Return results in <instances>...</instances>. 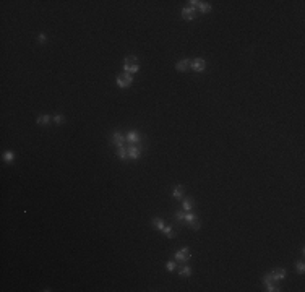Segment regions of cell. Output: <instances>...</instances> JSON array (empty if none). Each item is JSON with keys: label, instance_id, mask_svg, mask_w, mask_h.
<instances>
[{"label": "cell", "instance_id": "2e32d148", "mask_svg": "<svg viewBox=\"0 0 305 292\" xmlns=\"http://www.w3.org/2000/svg\"><path fill=\"white\" fill-rule=\"evenodd\" d=\"M198 8H200L201 13H209L211 12V5H209V3H206V2H201Z\"/></svg>", "mask_w": 305, "mask_h": 292}, {"label": "cell", "instance_id": "603a6c76", "mask_svg": "<svg viewBox=\"0 0 305 292\" xmlns=\"http://www.w3.org/2000/svg\"><path fill=\"white\" fill-rule=\"evenodd\" d=\"M266 290L268 292H278V290H281L278 286H274L273 282H269V284H266Z\"/></svg>", "mask_w": 305, "mask_h": 292}, {"label": "cell", "instance_id": "d4e9b609", "mask_svg": "<svg viewBox=\"0 0 305 292\" xmlns=\"http://www.w3.org/2000/svg\"><path fill=\"white\" fill-rule=\"evenodd\" d=\"M175 261H167L166 263V268H167V271H174V270H175Z\"/></svg>", "mask_w": 305, "mask_h": 292}, {"label": "cell", "instance_id": "cb8c5ba5", "mask_svg": "<svg viewBox=\"0 0 305 292\" xmlns=\"http://www.w3.org/2000/svg\"><path fill=\"white\" fill-rule=\"evenodd\" d=\"M184 218H185L184 211H177V213H175V221H179V222H180V221H184Z\"/></svg>", "mask_w": 305, "mask_h": 292}, {"label": "cell", "instance_id": "4316f807", "mask_svg": "<svg viewBox=\"0 0 305 292\" xmlns=\"http://www.w3.org/2000/svg\"><path fill=\"white\" fill-rule=\"evenodd\" d=\"M188 226H190V227H191V229L198 230V229H200V221H198V219H196V221H193V222H191V224H188Z\"/></svg>", "mask_w": 305, "mask_h": 292}, {"label": "cell", "instance_id": "ffe728a7", "mask_svg": "<svg viewBox=\"0 0 305 292\" xmlns=\"http://www.w3.org/2000/svg\"><path fill=\"white\" fill-rule=\"evenodd\" d=\"M190 274H191V268H188V266H184V268L179 271V276H184V277L190 276Z\"/></svg>", "mask_w": 305, "mask_h": 292}, {"label": "cell", "instance_id": "8fae6325", "mask_svg": "<svg viewBox=\"0 0 305 292\" xmlns=\"http://www.w3.org/2000/svg\"><path fill=\"white\" fill-rule=\"evenodd\" d=\"M50 120H52V117L46 114V115H39V117H37V119H36V124H37V125H49Z\"/></svg>", "mask_w": 305, "mask_h": 292}, {"label": "cell", "instance_id": "4fadbf2b", "mask_svg": "<svg viewBox=\"0 0 305 292\" xmlns=\"http://www.w3.org/2000/svg\"><path fill=\"white\" fill-rule=\"evenodd\" d=\"M193 206H195V201L191 200V198H185L184 203H182V208H184V211H191V209H193Z\"/></svg>", "mask_w": 305, "mask_h": 292}, {"label": "cell", "instance_id": "44dd1931", "mask_svg": "<svg viewBox=\"0 0 305 292\" xmlns=\"http://www.w3.org/2000/svg\"><path fill=\"white\" fill-rule=\"evenodd\" d=\"M52 120L55 122V124H57V125H62V124H65V117L63 115H55V117H52Z\"/></svg>", "mask_w": 305, "mask_h": 292}, {"label": "cell", "instance_id": "f1b7e54d", "mask_svg": "<svg viewBox=\"0 0 305 292\" xmlns=\"http://www.w3.org/2000/svg\"><path fill=\"white\" fill-rule=\"evenodd\" d=\"M37 41H39L41 44H44V42L47 41V36H46V34H39V37H37Z\"/></svg>", "mask_w": 305, "mask_h": 292}, {"label": "cell", "instance_id": "ac0fdd59", "mask_svg": "<svg viewBox=\"0 0 305 292\" xmlns=\"http://www.w3.org/2000/svg\"><path fill=\"white\" fill-rule=\"evenodd\" d=\"M3 159H5V162H8V164H12L13 161H15V154H13L12 151H7L5 154H3Z\"/></svg>", "mask_w": 305, "mask_h": 292}, {"label": "cell", "instance_id": "5b68a950", "mask_svg": "<svg viewBox=\"0 0 305 292\" xmlns=\"http://www.w3.org/2000/svg\"><path fill=\"white\" fill-rule=\"evenodd\" d=\"M127 141H128L130 144H138L140 141H141V135L138 133L137 130H130V131H127Z\"/></svg>", "mask_w": 305, "mask_h": 292}, {"label": "cell", "instance_id": "484cf974", "mask_svg": "<svg viewBox=\"0 0 305 292\" xmlns=\"http://www.w3.org/2000/svg\"><path fill=\"white\" fill-rule=\"evenodd\" d=\"M269 282H273V279H271V274H265L263 276V284H269Z\"/></svg>", "mask_w": 305, "mask_h": 292}, {"label": "cell", "instance_id": "ba28073f", "mask_svg": "<svg viewBox=\"0 0 305 292\" xmlns=\"http://www.w3.org/2000/svg\"><path fill=\"white\" fill-rule=\"evenodd\" d=\"M205 68H206V62L203 59H195L191 62V70L193 72H205Z\"/></svg>", "mask_w": 305, "mask_h": 292}, {"label": "cell", "instance_id": "5bb4252c", "mask_svg": "<svg viewBox=\"0 0 305 292\" xmlns=\"http://www.w3.org/2000/svg\"><path fill=\"white\" fill-rule=\"evenodd\" d=\"M117 156H119L122 161H127V158H128V151H127V146H125V148H117Z\"/></svg>", "mask_w": 305, "mask_h": 292}, {"label": "cell", "instance_id": "e0dca14e", "mask_svg": "<svg viewBox=\"0 0 305 292\" xmlns=\"http://www.w3.org/2000/svg\"><path fill=\"white\" fill-rule=\"evenodd\" d=\"M196 219H198V218H196V216H195L193 213H185V218H184V221H185L187 224H191V222H193V221H196Z\"/></svg>", "mask_w": 305, "mask_h": 292}, {"label": "cell", "instance_id": "7a4b0ae2", "mask_svg": "<svg viewBox=\"0 0 305 292\" xmlns=\"http://www.w3.org/2000/svg\"><path fill=\"white\" fill-rule=\"evenodd\" d=\"M125 141H127V136L122 133V131H119V130L112 131V143H114V146H117V148H125Z\"/></svg>", "mask_w": 305, "mask_h": 292}, {"label": "cell", "instance_id": "277c9868", "mask_svg": "<svg viewBox=\"0 0 305 292\" xmlns=\"http://www.w3.org/2000/svg\"><path fill=\"white\" fill-rule=\"evenodd\" d=\"M175 260L182 261V263L188 261L190 260V248L188 247H182L179 252H175Z\"/></svg>", "mask_w": 305, "mask_h": 292}, {"label": "cell", "instance_id": "7402d4cb", "mask_svg": "<svg viewBox=\"0 0 305 292\" xmlns=\"http://www.w3.org/2000/svg\"><path fill=\"white\" fill-rule=\"evenodd\" d=\"M303 271H305L303 260H299V261H297V273H299V274H303Z\"/></svg>", "mask_w": 305, "mask_h": 292}, {"label": "cell", "instance_id": "52a82bcc", "mask_svg": "<svg viewBox=\"0 0 305 292\" xmlns=\"http://www.w3.org/2000/svg\"><path fill=\"white\" fill-rule=\"evenodd\" d=\"M269 274H271V279L273 281H283L286 277V270L284 268H276V270H273Z\"/></svg>", "mask_w": 305, "mask_h": 292}, {"label": "cell", "instance_id": "8992f818", "mask_svg": "<svg viewBox=\"0 0 305 292\" xmlns=\"http://www.w3.org/2000/svg\"><path fill=\"white\" fill-rule=\"evenodd\" d=\"M127 151H128V158L130 159H138L140 156H141V149H140L138 144H130L128 148H127Z\"/></svg>", "mask_w": 305, "mask_h": 292}, {"label": "cell", "instance_id": "83f0119b", "mask_svg": "<svg viewBox=\"0 0 305 292\" xmlns=\"http://www.w3.org/2000/svg\"><path fill=\"white\" fill-rule=\"evenodd\" d=\"M188 3H190V7H191V8H196V7H200V3H201V2H198V0H190Z\"/></svg>", "mask_w": 305, "mask_h": 292}, {"label": "cell", "instance_id": "6da1fadb", "mask_svg": "<svg viewBox=\"0 0 305 292\" xmlns=\"http://www.w3.org/2000/svg\"><path fill=\"white\" fill-rule=\"evenodd\" d=\"M124 72L125 73H137L140 72V65H138V59L135 55H128L124 62Z\"/></svg>", "mask_w": 305, "mask_h": 292}, {"label": "cell", "instance_id": "7c38bea8", "mask_svg": "<svg viewBox=\"0 0 305 292\" xmlns=\"http://www.w3.org/2000/svg\"><path fill=\"white\" fill-rule=\"evenodd\" d=\"M151 224H153V227H156L159 230H162L164 227H166V224H164V221L161 218H153L151 219Z\"/></svg>", "mask_w": 305, "mask_h": 292}, {"label": "cell", "instance_id": "9a60e30c", "mask_svg": "<svg viewBox=\"0 0 305 292\" xmlns=\"http://www.w3.org/2000/svg\"><path fill=\"white\" fill-rule=\"evenodd\" d=\"M172 196H174V198H182V196H184V190H182V185H177L175 188H174Z\"/></svg>", "mask_w": 305, "mask_h": 292}, {"label": "cell", "instance_id": "9c48e42d", "mask_svg": "<svg viewBox=\"0 0 305 292\" xmlns=\"http://www.w3.org/2000/svg\"><path fill=\"white\" fill-rule=\"evenodd\" d=\"M190 67H191V60L190 59H184V60H180V62L175 63L177 72H185V70H188Z\"/></svg>", "mask_w": 305, "mask_h": 292}, {"label": "cell", "instance_id": "3957f363", "mask_svg": "<svg viewBox=\"0 0 305 292\" xmlns=\"http://www.w3.org/2000/svg\"><path fill=\"white\" fill-rule=\"evenodd\" d=\"M132 83H133V78L130 73H124V75L117 76V86L119 88H128V86H132Z\"/></svg>", "mask_w": 305, "mask_h": 292}, {"label": "cell", "instance_id": "30bf717a", "mask_svg": "<svg viewBox=\"0 0 305 292\" xmlns=\"http://www.w3.org/2000/svg\"><path fill=\"white\" fill-rule=\"evenodd\" d=\"M195 15H196V10H195V8H191V7H187V8L182 10V16H184L187 21L195 20Z\"/></svg>", "mask_w": 305, "mask_h": 292}, {"label": "cell", "instance_id": "d6986e66", "mask_svg": "<svg viewBox=\"0 0 305 292\" xmlns=\"http://www.w3.org/2000/svg\"><path fill=\"white\" fill-rule=\"evenodd\" d=\"M162 232H164V235H166V237H169V239H174V230H172V227H171V226H166V227L162 229Z\"/></svg>", "mask_w": 305, "mask_h": 292}]
</instances>
